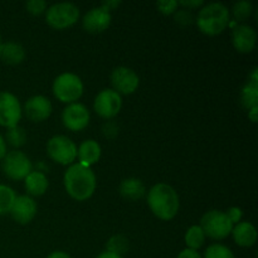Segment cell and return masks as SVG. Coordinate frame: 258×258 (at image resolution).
Segmentation results:
<instances>
[{"instance_id": "1", "label": "cell", "mask_w": 258, "mask_h": 258, "mask_svg": "<svg viewBox=\"0 0 258 258\" xmlns=\"http://www.w3.org/2000/svg\"><path fill=\"white\" fill-rule=\"evenodd\" d=\"M64 186L73 199L82 202L92 197L96 189L95 173L88 166L73 164L64 174Z\"/></svg>"}, {"instance_id": "2", "label": "cell", "mask_w": 258, "mask_h": 258, "mask_svg": "<svg viewBox=\"0 0 258 258\" xmlns=\"http://www.w3.org/2000/svg\"><path fill=\"white\" fill-rule=\"evenodd\" d=\"M148 204L158 218L170 221L179 211V197L168 184H156L149 191Z\"/></svg>"}, {"instance_id": "3", "label": "cell", "mask_w": 258, "mask_h": 258, "mask_svg": "<svg viewBox=\"0 0 258 258\" xmlns=\"http://www.w3.org/2000/svg\"><path fill=\"white\" fill-rule=\"evenodd\" d=\"M198 28L207 35L221 34L229 24V10L221 3H212L199 12Z\"/></svg>"}, {"instance_id": "4", "label": "cell", "mask_w": 258, "mask_h": 258, "mask_svg": "<svg viewBox=\"0 0 258 258\" xmlns=\"http://www.w3.org/2000/svg\"><path fill=\"white\" fill-rule=\"evenodd\" d=\"M53 92L62 102L75 103V101L82 96L83 83L77 75L63 73L55 78L53 83Z\"/></svg>"}, {"instance_id": "5", "label": "cell", "mask_w": 258, "mask_h": 258, "mask_svg": "<svg viewBox=\"0 0 258 258\" xmlns=\"http://www.w3.org/2000/svg\"><path fill=\"white\" fill-rule=\"evenodd\" d=\"M201 228L204 234L213 239H224L233 229V224L226 213L219 211H211L202 217Z\"/></svg>"}, {"instance_id": "6", "label": "cell", "mask_w": 258, "mask_h": 258, "mask_svg": "<svg viewBox=\"0 0 258 258\" xmlns=\"http://www.w3.org/2000/svg\"><path fill=\"white\" fill-rule=\"evenodd\" d=\"M80 18V9L72 3H58L47 10V23L54 29H64Z\"/></svg>"}, {"instance_id": "7", "label": "cell", "mask_w": 258, "mask_h": 258, "mask_svg": "<svg viewBox=\"0 0 258 258\" xmlns=\"http://www.w3.org/2000/svg\"><path fill=\"white\" fill-rule=\"evenodd\" d=\"M47 151L52 160L62 165H68L77 158V148L75 143L63 135L50 139L47 144Z\"/></svg>"}, {"instance_id": "8", "label": "cell", "mask_w": 258, "mask_h": 258, "mask_svg": "<svg viewBox=\"0 0 258 258\" xmlns=\"http://www.w3.org/2000/svg\"><path fill=\"white\" fill-rule=\"evenodd\" d=\"M3 169L10 179L20 180L27 178L28 174L32 171V163L24 153L14 150L4 156Z\"/></svg>"}, {"instance_id": "9", "label": "cell", "mask_w": 258, "mask_h": 258, "mask_svg": "<svg viewBox=\"0 0 258 258\" xmlns=\"http://www.w3.org/2000/svg\"><path fill=\"white\" fill-rule=\"evenodd\" d=\"M22 118L19 100L10 92H0V126L14 127Z\"/></svg>"}, {"instance_id": "10", "label": "cell", "mask_w": 258, "mask_h": 258, "mask_svg": "<svg viewBox=\"0 0 258 258\" xmlns=\"http://www.w3.org/2000/svg\"><path fill=\"white\" fill-rule=\"evenodd\" d=\"M122 100L113 90H103L95 100V111L103 118H112L120 112Z\"/></svg>"}, {"instance_id": "11", "label": "cell", "mask_w": 258, "mask_h": 258, "mask_svg": "<svg viewBox=\"0 0 258 258\" xmlns=\"http://www.w3.org/2000/svg\"><path fill=\"white\" fill-rule=\"evenodd\" d=\"M111 83L116 92L120 95H130L135 92L139 86V76L135 71L127 67H117L111 73Z\"/></svg>"}, {"instance_id": "12", "label": "cell", "mask_w": 258, "mask_h": 258, "mask_svg": "<svg viewBox=\"0 0 258 258\" xmlns=\"http://www.w3.org/2000/svg\"><path fill=\"white\" fill-rule=\"evenodd\" d=\"M63 125L71 131H81L90 122V112L82 103H71L63 110Z\"/></svg>"}, {"instance_id": "13", "label": "cell", "mask_w": 258, "mask_h": 258, "mask_svg": "<svg viewBox=\"0 0 258 258\" xmlns=\"http://www.w3.org/2000/svg\"><path fill=\"white\" fill-rule=\"evenodd\" d=\"M9 213L18 223L28 224L37 214V204L28 196L17 197Z\"/></svg>"}, {"instance_id": "14", "label": "cell", "mask_w": 258, "mask_h": 258, "mask_svg": "<svg viewBox=\"0 0 258 258\" xmlns=\"http://www.w3.org/2000/svg\"><path fill=\"white\" fill-rule=\"evenodd\" d=\"M25 115L34 122L47 120L52 113V103L44 96H34L25 102Z\"/></svg>"}, {"instance_id": "15", "label": "cell", "mask_w": 258, "mask_h": 258, "mask_svg": "<svg viewBox=\"0 0 258 258\" xmlns=\"http://www.w3.org/2000/svg\"><path fill=\"white\" fill-rule=\"evenodd\" d=\"M111 24V14L102 7L93 8L83 17V28L90 33H101Z\"/></svg>"}, {"instance_id": "16", "label": "cell", "mask_w": 258, "mask_h": 258, "mask_svg": "<svg viewBox=\"0 0 258 258\" xmlns=\"http://www.w3.org/2000/svg\"><path fill=\"white\" fill-rule=\"evenodd\" d=\"M232 39H233L234 48L238 52L249 53L256 47L257 34L253 28L249 27V25L242 24L234 28Z\"/></svg>"}, {"instance_id": "17", "label": "cell", "mask_w": 258, "mask_h": 258, "mask_svg": "<svg viewBox=\"0 0 258 258\" xmlns=\"http://www.w3.org/2000/svg\"><path fill=\"white\" fill-rule=\"evenodd\" d=\"M236 243L241 247H251L257 241V231L249 222H241L232 229Z\"/></svg>"}, {"instance_id": "18", "label": "cell", "mask_w": 258, "mask_h": 258, "mask_svg": "<svg viewBox=\"0 0 258 258\" xmlns=\"http://www.w3.org/2000/svg\"><path fill=\"white\" fill-rule=\"evenodd\" d=\"M77 156L80 159V164L88 166L97 163L101 156V148L95 140H86L81 144L77 150Z\"/></svg>"}, {"instance_id": "19", "label": "cell", "mask_w": 258, "mask_h": 258, "mask_svg": "<svg viewBox=\"0 0 258 258\" xmlns=\"http://www.w3.org/2000/svg\"><path fill=\"white\" fill-rule=\"evenodd\" d=\"M25 50L20 44L14 42L2 43L0 45V58L8 64H19L24 60Z\"/></svg>"}, {"instance_id": "20", "label": "cell", "mask_w": 258, "mask_h": 258, "mask_svg": "<svg viewBox=\"0 0 258 258\" xmlns=\"http://www.w3.org/2000/svg\"><path fill=\"white\" fill-rule=\"evenodd\" d=\"M48 179L42 171H30L25 178V189L30 196L39 197L47 191Z\"/></svg>"}, {"instance_id": "21", "label": "cell", "mask_w": 258, "mask_h": 258, "mask_svg": "<svg viewBox=\"0 0 258 258\" xmlns=\"http://www.w3.org/2000/svg\"><path fill=\"white\" fill-rule=\"evenodd\" d=\"M121 196L128 201H138L143 198L145 194V186L143 181L136 178H128L121 183L120 185Z\"/></svg>"}, {"instance_id": "22", "label": "cell", "mask_w": 258, "mask_h": 258, "mask_svg": "<svg viewBox=\"0 0 258 258\" xmlns=\"http://www.w3.org/2000/svg\"><path fill=\"white\" fill-rule=\"evenodd\" d=\"M241 100L242 103L246 108L251 110L252 107L257 106L258 100V85H257V71L254 70L252 73L251 80L248 81L246 86L243 87L241 93Z\"/></svg>"}, {"instance_id": "23", "label": "cell", "mask_w": 258, "mask_h": 258, "mask_svg": "<svg viewBox=\"0 0 258 258\" xmlns=\"http://www.w3.org/2000/svg\"><path fill=\"white\" fill-rule=\"evenodd\" d=\"M204 241H206V234H204L201 226H191L188 229L185 234V243L189 249L197 251V249L203 246Z\"/></svg>"}, {"instance_id": "24", "label": "cell", "mask_w": 258, "mask_h": 258, "mask_svg": "<svg viewBox=\"0 0 258 258\" xmlns=\"http://www.w3.org/2000/svg\"><path fill=\"white\" fill-rule=\"evenodd\" d=\"M15 198H17V196L12 188L7 185H0V214L10 212Z\"/></svg>"}, {"instance_id": "25", "label": "cell", "mask_w": 258, "mask_h": 258, "mask_svg": "<svg viewBox=\"0 0 258 258\" xmlns=\"http://www.w3.org/2000/svg\"><path fill=\"white\" fill-rule=\"evenodd\" d=\"M107 251L111 253H115L117 256L122 257L128 251V241L126 237L121 236H113L110 241L107 242Z\"/></svg>"}, {"instance_id": "26", "label": "cell", "mask_w": 258, "mask_h": 258, "mask_svg": "<svg viewBox=\"0 0 258 258\" xmlns=\"http://www.w3.org/2000/svg\"><path fill=\"white\" fill-rule=\"evenodd\" d=\"M7 140L14 148H19V146L24 145L27 141V134H25L24 128L19 127V126H14L10 127L7 133Z\"/></svg>"}, {"instance_id": "27", "label": "cell", "mask_w": 258, "mask_h": 258, "mask_svg": "<svg viewBox=\"0 0 258 258\" xmlns=\"http://www.w3.org/2000/svg\"><path fill=\"white\" fill-rule=\"evenodd\" d=\"M204 258H236L233 252L223 244H212L206 249Z\"/></svg>"}, {"instance_id": "28", "label": "cell", "mask_w": 258, "mask_h": 258, "mask_svg": "<svg viewBox=\"0 0 258 258\" xmlns=\"http://www.w3.org/2000/svg\"><path fill=\"white\" fill-rule=\"evenodd\" d=\"M252 13V4L249 2L236 3L233 7V15L238 22L247 19Z\"/></svg>"}, {"instance_id": "29", "label": "cell", "mask_w": 258, "mask_h": 258, "mask_svg": "<svg viewBox=\"0 0 258 258\" xmlns=\"http://www.w3.org/2000/svg\"><path fill=\"white\" fill-rule=\"evenodd\" d=\"M25 7H27L28 12L32 13L33 15H39L45 10L47 3L44 0H30V2L25 4Z\"/></svg>"}, {"instance_id": "30", "label": "cell", "mask_w": 258, "mask_h": 258, "mask_svg": "<svg viewBox=\"0 0 258 258\" xmlns=\"http://www.w3.org/2000/svg\"><path fill=\"white\" fill-rule=\"evenodd\" d=\"M156 7L164 14H171L176 10L178 2H175V0H161V2L156 3Z\"/></svg>"}, {"instance_id": "31", "label": "cell", "mask_w": 258, "mask_h": 258, "mask_svg": "<svg viewBox=\"0 0 258 258\" xmlns=\"http://www.w3.org/2000/svg\"><path fill=\"white\" fill-rule=\"evenodd\" d=\"M191 19H193V18H191V13L188 12V10H179V12L175 13V20L179 24H190Z\"/></svg>"}, {"instance_id": "32", "label": "cell", "mask_w": 258, "mask_h": 258, "mask_svg": "<svg viewBox=\"0 0 258 258\" xmlns=\"http://www.w3.org/2000/svg\"><path fill=\"white\" fill-rule=\"evenodd\" d=\"M226 214L229 218V221L232 222V224L238 223L242 218V211L239 208H237V207H233V208L228 209V212H227Z\"/></svg>"}, {"instance_id": "33", "label": "cell", "mask_w": 258, "mask_h": 258, "mask_svg": "<svg viewBox=\"0 0 258 258\" xmlns=\"http://www.w3.org/2000/svg\"><path fill=\"white\" fill-rule=\"evenodd\" d=\"M178 258H202V256L194 249L186 248L178 254Z\"/></svg>"}, {"instance_id": "34", "label": "cell", "mask_w": 258, "mask_h": 258, "mask_svg": "<svg viewBox=\"0 0 258 258\" xmlns=\"http://www.w3.org/2000/svg\"><path fill=\"white\" fill-rule=\"evenodd\" d=\"M178 4L184 5V7H188V8L199 7V5L203 4V0H188V2H185V0H183V2H179Z\"/></svg>"}, {"instance_id": "35", "label": "cell", "mask_w": 258, "mask_h": 258, "mask_svg": "<svg viewBox=\"0 0 258 258\" xmlns=\"http://www.w3.org/2000/svg\"><path fill=\"white\" fill-rule=\"evenodd\" d=\"M121 4V2H112V0H107V2H103L102 3V5H101V7L103 8V9H106L107 10V12H110L111 9H112V8H116V7H118V5Z\"/></svg>"}, {"instance_id": "36", "label": "cell", "mask_w": 258, "mask_h": 258, "mask_svg": "<svg viewBox=\"0 0 258 258\" xmlns=\"http://www.w3.org/2000/svg\"><path fill=\"white\" fill-rule=\"evenodd\" d=\"M5 155H7V144H5V140L3 139V136L0 135V160L4 159Z\"/></svg>"}, {"instance_id": "37", "label": "cell", "mask_w": 258, "mask_h": 258, "mask_svg": "<svg viewBox=\"0 0 258 258\" xmlns=\"http://www.w3.org/2000/svg\"><path fill=\"white\" fill-rule=\"evenodd\" d=\"M47 258H71V257L68 256V254L66 253V252L57 251V252H53V253H50Z\"/></svg>"}, {"instance_id": "38", "label": "cell", "mask_w": 258, "mask_h": 258, "mask_svg": "<svg viewBox=\"0 0 258 258\" xmlns=\"http://www.w3.org/2000/svg\"><path fill=\"white\" fill-rule=\"evenodd\" d=\"M97 258H122L121 256H117V254L115 253H111V252L106 251V252H102L101 254H98Z\"/></svg>"}, {"instance_id": "39", "label": "cell", "mask_w": 258, "mask_h": 258, "mask_svg": "<svg viewBox=\"0 0 258 258\" xmlns=\"http://www.w3.org/2000/svg\"><path fill=\"white\" fill-rule=\"evenodd\" d=\"M257 108H258V106H256V107H252L251 111H248L249 118H251L253 122H256V121H257Z\"/></svg>"}, {"instance_id": "40", "label": "cell", "mask_w": 258, "mask_h": 258, "mask_svg": "<svg viewBox=\"0 0 258 258\" xmlns=\"http://www.w3.org/2000/svg\"><path fill=\"white\" fill-rule=\"evenodd\" d=\"M0 45H2V40H0Z\"/></svg>"}]
</instances>
